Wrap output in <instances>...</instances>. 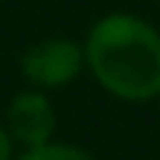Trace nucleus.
I'll return each mask as SVG.
<instances>
[{"instance_id":"nucleus-1","label":"nucleus","mask_w":160,"mask_h":160,"mask_svg":"<svg viewBox=\"0 0 160 160\" xmlns=\"http://www.w3.org/2000/svg\"><path fill=\"white\" fill-rule=\"evenodd\" d=\"M85 62L114 98L150 101L160 95V33L141 17L111 13L98 20L85 42Z\"/></svg>"},{"instance_id":"nucleus-2","label":"nucleus","mask_w":160,"mask_h":160,"mask_svg":"<svg viewBox=\"0 0 160 160\" xmlns=\"http://www.w3.org/2000/svg\"><path fill=\"white\" fill-rule=\"evenodd\" d=\"M85 65V46L65 36H52L30 46L20 59V69L36 88H62L82 72Z\"/></svg>"},{"instance_id":"nucleus-3","label":"nucleus","mask_w":160,"mask_h":160,"mask_svg":"<svg viewBox=\"0 0 160 160\" xmlns=\"http://www.w3.org/2000/svg\"><path fill=\"white\" fill-rule=\"evenodd\" d=\"M3 128H7L13 144H23L26 150L42 147L56 134V111L42 92H20L10 101V108H7Z\"/></svg>"},{"instance_id":"nucleus-4","label":"nucleus","mask_w":160,"mask_h":160,"mask_svg":"<svg viewBox=\"0 0 160 160\" xmlns=\"http://www.w3.org/2000/svg\"><path fill=\"white\" fill-rule=\"evenodd\" d=\"M17 160H95L88 150L82 147H72V144H42V147H30L23 150Z\"/></svg>"},{"instance_id":"nucleus-5","label":"nucleus","mask_w":160,"mask_h":160,"mask_svg":"<svg viewBox=\"0 0 160 160\" xmlns=\"http://www.w3.org/2000/svg\"><path fill=\"white\" fill-rule=\"evenodd\" d=\"M10 154H13V141L7 134V128L0 124V160H10Z\"/></svg>"}]
</instances>
